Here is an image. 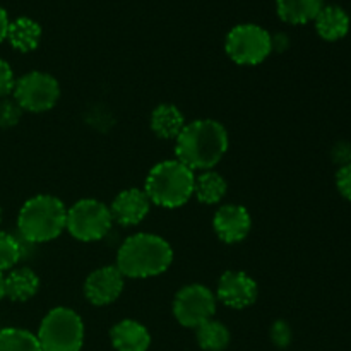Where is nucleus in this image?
Masks as SVG:
<instances>
[{
  "label": "nucleus",
  "instance_id": "a211bd4d",
  "mask_svg": "<svg viewBox=\"0 0 351 351\" xmlns=\"http://www.w3.org/2000/svg\"><path fill=\"white\" fill-rule=\"evenodd\" d=\"M324 0H276L278 16L288 24H307L317 17Z\"/></svg>",
  "mask_w": 351,
  "mask_h": 351
},
{
  "label": "nucleus",
  "instance_id": "9b49d317",
  "mask_svg": "<svg viewBox=\"0 0 351 351\" xmlns=\"http://www.w3.org/2000/svg\"><path fill=\"white\" fill-rule=\"evenodd\" d=\"M123 274L117 266H105L93 271L84 281V297L96 307L110 305L123 290Z\"/></svg>",
  "mask_w": 351,
  "mask_h": 351
},
{
  "label": "nucleus",
  "instance_id": "cd10ccee",
  "mask_svg": "<svg viewBox=\"0 0 351 351\" xmlns=\"http://www.w3.org/2000/svg\"><path fill=\"white\" fill-rule=\"evenodd\" d=\"M332 160L339 165V168L345 167V165H350L351 163V144L345 143V141H341V143L336 144V146L332 147Z\"/></svg>",
  "mask_w": 351,
  "mask_h": 351
},
{
  "label": "nucleus",
  "instance_id": "9d476101",
  "mask_svg": "<svg viewBox=\"0 0 351 351\" xmlns=\"http://www.w3.org/2000/svg\"><path fill=\"white\" fill-rule=\"evenodd\" d=\"M257 283L243 271H226L218 281V300L230 308H247L257 300Z\"/></svg>",
  "mask_w": 351,
  "mask_h": 351
},
{
  "label": "nucleus",
  "instance_id": "4be33fe9",
  "mask_svg": "<svg viewBox=\"0 0 351 351\" xmlns=\"http://www.w3.org/2000/svg\"><path fill=\"white\" fill-rule=\"evenodd\" d=\"M0 351H41L33 332L19 328L0 329Z\"/></svg>",
  "mask_w": 351,
  "mask_h": 351
},
{
  "label": "nucleus",
  "instance_id": "423d86ee",
  "mask_svg": "<svg viewBox=\"0 0 351 351\" xmlns=\"http://www.w3.org/2000/svg\"><path fill=\"white\" fill-rule=\"evenodd\" d=\"M113 225L112 213L98 199H81L67 209L65 228L81 242H96L106 237Z\"/></svg>",
  "mask_w": 351,
  "mask_h": 351
},
{
  "label": "nucleus",
  "instance_id": "20e7f679",
  "mask_svg": "<svg viewBox=\"0 0 351 351\" xmlns=\"http://www.w3.org/2000/svg\"><path fill=\"white\" fill-rule=\"evenodd\" d=\"M67 209L55 195L41 194L27 199L17 216V228L24 240L45 243L55 240L65 230Z\"/></svg>",
  "mask_w": 351,
  "mask_h": 351
},
{
  "label": "nucleus",
  "instance_id": "6ab92c4d",
  "mask_svg": "<svg viewBox=\"0 0 351 351\" xmlns=\"http://www.w3.org/2000/svg\"><path fill=\"white\" fill-rule=\"evenodd\" d=\"M7 40L16 50L26 53V51L34 50L40 45L41 26L29 17H17L16 21L9 24Z\"/></svg>",
  "mask_w": 351,
  "mask_h": 351
},
{
  "label": "nucleus",
  "instance_id": "f03ea898",
  "mask_svg": "<svg viewBox=\"0 0 351 351\" xmlns=\"http://www.w3.org/2000/svg\"><path fill=\"white\" fill-rule=\"evenodd\" d=\"M173 261L170 243L160 235L137 233L123 240L117 254V264L123 278H153L163 274Z\"/></svg>",
  "mask_w": 351,
  "mask_h": 351
},
{
  "label": "nucleus",
  "instance_id": "ddd939ff",
  "mask_svg": "<svg viewBox=\"0 0 351 351\" xmlns=\"http://www.w3.org/2000/svg\"><path fill=\"white\" fill-rule=\"evenodd\" d=\"M149 208L151 201L147 199L146 192L141 189H127L113 199L110 213H112L113 221H117L119 225L134 226L139 225L146 218Z\"/></svg>",
  "mask_w": 351,
  "mask_h": 351
},
{
  "label": "nucleus",
  "instance_id": "c85d7f7f",
  "mask_svg": "<svg viewBox=\"0 0 351 351\" xmlns=\"http://www.w3.org/2000/svg\"><path fill=\"white\" fill-rule=\"evenodd\" d=\"M9 17H7L5 10L0 7V43L7 38V29H9Z\"/></svg>",
  "mask_w": 351,
  "mask_h": 351
},
{
  "label": "nucleus",
  "instance_id": "393cba45",
  "mask_svg": "<svg viewBox=\"0 0 351 351\" xmlns=\"http://www.w3.org/2000/svg\"><path fill=\"white\" fill-rule=\"evenodd\" d=\"M291 328L288 326V322L285 321H278L274 322L273 328H271V339L276 346L280 348H287L288 345L291 343Z\"/></svg>",
  "mask_w": 351,
  "mask_h": 351
},
{
  "label": "nucleus",
  "instance_id": "f8f14e48",
  "mask_svg": "<svg viewBox=\"0 0 351 351\" xmlns=\"http://www.w3.org/2000/svg\"><path fill=\"white\" fill-rule=\"evenodd\" d=\"M213 228L221 242H242L252 228V218L243 206L225 204L215 213Z\"/></svg>",
  "mask_w": 351,
  "mask_h": 351
},
{
  "label": "nucleus",
  "instance_id": "7ed1b4c3",
  "mask_svg": "<svg viewBox=\"0 0 351 351\" xmlns=\"http://www.w3.org/2000/svg\"><path fill=\"white\" fill-rule=\"evenodd\" d=\"M194 171L175 158L151 168L144 192L151 204L167 209L182 208L194 195Z\"/></svg>",
  "mask_w": 351,
  "mask_h": 351
},
{
  "label": "nucleus",
  "instance_id": "5701e85b",
  "mask_svg": "<svg viewBox=\"0 0 351 351\" xmlns=\"http://www.w3.org/2000/svg\"><path fill=\"white\" fill-rule=\"evenodd\" d=\"M21 243L10 233L0 232V271H9L19 263L21 259Z\"/></svg>",
  "mask_w": 351,
  "mask_h": 351
},
{
  "label": "nucleus",
  "instance_id": "1a4fd4ad",
  "mask_svg": "<svg viewBox=\"0 0 351 351\" xmlns=\"http://www.w3.org/2000/svg\"><path fill=\"white\" fill-rule=\"evenodd\" d=\"M216 312V297L204 285L180 288L173 300V315L184 328H195L211 321Z\"/></svg>",
  "mask_w": 351,
  "mask_h": 351
},
{
  "label": "nucleus",
  "instance_id": "b1692460",
  "mask_svg": "<svg viewBox=\"0 0 351 351\" xmlns=\"http://www.w3.org/2000/svg\"><path fill=\"white\" fill-rule=\"evenodd\" d=\"M24 110L21 108L16 99H2L0 101V127L9 129L17 125Z\"/></svg>",
  "mask_w": 351,
  "mask_h": 351
},
{
  "label": "nucleus",
  "instance_id": "412c9836",
  "mask_svg": "<svg viewBox=\"0 0 351 351\" xmlns=\"http://www.w3.org/2000/svg\"><path fill=\"white\" fill-rule=\"evenodd\" d=\"M197 345L206 351H223L230 345V331L223 322L208 321L201 324L195 332Z\"/></svg>",
  "mask_w": 351,
  "mask_h": 351
},
{
  "label": "nucleus",
  "instance_id": "c756f323",
  "mask_svg": "<svg viewBox=\"0 0 351 351\" xmlns=\"http://www.w3.org/2000/svg\"><path fill=\"white\" fill-rule=\"evenodd\" d=\"M5 297V276H3V273L0 271V300Z\"/></svg>",
  "mask_w": 351,
  "mask_h": 351
},
{
  "label": "nucleus",
  "instance_id": "7c9ffc66",
  "mask_svg": "<svg viewBox=\"0 0 351 351\" xmlns=\"http://www.w3.org/2000/svg\"><path fill=\"white\" fill-rule=\"evenodd\" d=\"M0 221H2V209H0Z\"/></svg>",
  "mask_w": 351,
  "mask_h": 351
},
{
  "label": "nucleus",
  "instance_id": "a878e982",
  "mask_svg": "<svg viewBox=\"0 0 351 351\" xmlns=\"http://www.w3.org/2000/svg\"><path fill=\"white\" fill-rule=\"evenodd\" d=\"M14 86H16V77H14L12 69L3 58H0V98L10 95L14 91Z\"/></svg>",
  "mask_w": 351,
  "mask_h": 351
},
{
  "label": "nucleus",
  "instance_id": "aec40b11",
  "mask_svg": "<svg viewBox=\"0 0 351 351\" xmlns=\"http://www.w3.org/2000/svg\"><path fill=\"white\" fill-rule=\"evenodd\" d=\"M226 180L213 170L202 171L194 182V195L202 204H218L226 195Z\"/></svg>",
  "mask_w": 351,
  "mask_h": 351
},
{
  "label": "nucleus",
  "instance_id": "bb28decb",
  "mask_svg": "<svg viewBox=\"0 0 351 351\" xmlns=\"http://www.w3.org/2000/svg\"><path fill=\"white\" fill-rule=\"evenodd\" d=\"M336 187H338L339 194L351 202V163L345 165L336 173Z\"/></svg>",
  "mask_w": 351,
  "mask_h": 351
},
{
  "label": "nucleus",
  "instance_id": "2eb2a0df",
  "mask_svg": "<svg viewBox=\"0 0 351 351\" xmlns=\"http://www.w3.org/2000/svg\"><path fill=\"white\" fill-rule=\"evenodd\" d=\"M315 31L326 41H338L348 34L350 16L343 7L324 5L314 19Z\"/></svg>",
  "mask_w": 351,
  "mask_h": 351
},
{
  "label": "nucleus",
  "instance_id": "f257e3e1",
  "mask_svg": "<svg viewBox=\"0 0 351 351\" xmlns=\"http://www.w3.org/2000/svg\"><path fill=\"white\" fill-rule=\"evenodd\" d=\"M175 143V154L180 163L194 170H213L228 149V132L213 119L185 123Z\"/></svg>",
  "mask_w": 351,
  "mask_h": 351
},
{
  "label": "nucleus",
  "instance_id": "6e6552de",
  "mask_svg": "<svg viewBox=\"0 0 351 351\" xmlns=\"http://www.w3.org/2000/svg\"><path fill=\"white\" fill-rule=\"evenodd\" d=\"M14 99L26 112L43 113L53 108L60 98V86L53 75L47 72H27L14 86Z\"/></svg>",
  "mask_w": 351,
  "mask_h": 351
},
{
  "label": "nucleus",
  "instance_id": "0eeeda50",
  "mask_svg": "<svg viewBox=\"0 0 351 351\" xmlns=\"http://www.w3.org/2000/svg\"><path fill=\"white\" fill-rule=\"evenodd\" d=\"M228 57L239 65H259L273 51V38L257 24H239L225 41Z\"/></svg>",
  "mask_w": 351,
  "mask_h": 351
},
{
  "label": "nucleus",
  "instance_id": "f3484780",
  "mask_svg": "<svg viewBox=\"0 0 351 351\" xmlns=\"http://www.w3.org/2000/svg\"><path fill=\"white\" fill-rule=\"evenodd\" d=\"M40 290V278L29 267L12 269L5 276V297L14 302H26Z\"/></svg>",
  "mask_w": 351,
  "mask_h": 351
},
{
  "label": "nucleus",
  "instance_id": "39448f33",
  "mask_svg": "<svg viewBox=\"0 0 351 351\" xmlns=\"http://www.w3.org/2000/svg\"><path fill=\"white\" fill-rule=\"evenodd\" d=\"M36 338L41 351H81L84 322L72 308L57 307L45 315Z\"/></svg>",
  "mask_w": 351,
  "mask_h": 351
},
{
  "label": "nucleus",
  "instance_id": "4468645a",
  "mask_svg": "<svg viewBox=\"0 0 351 351\" xmlns=\"http://www.w3.org/2000/svg\"><path fill=\"white\" fill-rule=\"evenodd\" d=\"M112 345L117 351H147L151 335L141 322L125 319L117 322L110 331Z\"/></svg>",
  "mask_w": 351,
  "mask_h": 351
},
{
  "label": "nucleus",
  "instance_id": "dca6fc26",
  "mask_svg": "<svg viewBox=\"0 0 351 351\" xmlns=\"http://www.w3.org/2000/svg\"><path fill=\"white\" fill-rule=\"evenodd\" d=\"M184 127V113L170 103L156 106L151 113V129L161 139H177Z\"/></svg>",
  "mask_w": 351,
  "mask_h": 351
}]
</instances>
